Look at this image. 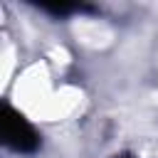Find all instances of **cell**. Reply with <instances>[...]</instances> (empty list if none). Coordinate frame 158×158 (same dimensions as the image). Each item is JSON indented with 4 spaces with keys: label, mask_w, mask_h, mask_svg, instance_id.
Returning a JSON list of instances; mask_svg holds the SVG:
<instances>
[{
    "label": "cell",
    "mask_w": 158,
    "mask_h": 158,
    "mask_svg": "<svg viewBox=\"0 0 158 158\" xmlns=\"http://www.w3.org/2000/svg\"><path fill=\"white\" fill-rule=\"evenodd\" d=\"M2 136H5V143L12 146L15 151H32L37 146V136L32 131V126L12 114V111H5V118H2Z\"/></svg>",
    "instance_id": "obj_1"
}]
</instances>
